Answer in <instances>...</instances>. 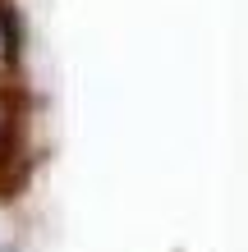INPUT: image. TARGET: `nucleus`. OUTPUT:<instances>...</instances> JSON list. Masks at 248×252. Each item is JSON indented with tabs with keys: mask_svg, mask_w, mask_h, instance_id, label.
<instances>
[{
	"mask_svg": "<svg viewBox=\"0 0 248 252\" xmlns=\"http://www.w3.org/2000/svg\"><path fill=\"white\" fill-rule=\"evenodd\" d=\"M9 19H5V9H0V60H5V55H9Z\"/></svg>",
	"mask_w": 248,
	"mask_h": 252,
	"instance_id": "nucleus-1",
	"label": "nucleus"
}]
</instances>
